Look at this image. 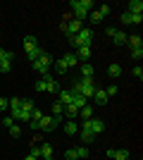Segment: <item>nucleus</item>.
Listing matches in <instances>:
<instances>
[{
	"label": "nucleus",
	"instance_id": "nucleus-30",
	"mask_svg": "<svg viewBox=\"0 0 143 160\" xmlns=\"http://www.w3.org/2000/svg\"><path fill=\"white\" fill-rule=\"evenodd\" d=\"M76 151V158L81 160V158H88V148H83V146H79V148H74Z\"/></svg>",
	"mask_w": 143,
	"mask_h": 160
},
{
	"label": "nucleus",
	"instance_id": "nucleus-26",
	"mask_svg": "<svg viewBox=\"0 0 143 160\" xmlns=\"http://www.w3.org/2000/svg\"><path fill=\"white\" fill-rule=\"evenodd\" d=\"M7 132H10V136H12V139H19V136H21V129L17 127V124H12V127H7Z\"/></svg>",
	"mask_w": 143,
	"mask_h": 160
},
{
	"label": "nucleus",
	"instance_id": "nucleus-28",
	"mask_svg": "<svg viewBox=\"0 0 143 160\" xmlns=\"http://www.w3.org/2000/svg\"><path fill=\"white\" fill-rule=\"evenodd\" d=\"M36 91H38V93H45V91H48V81H45V77H43V79L36 84Z\"/></svg>",
	"mask_w": 143,
	"mask_h": 160
},
{
	"label": "nucleus",
	"instance_id": "nucleus-37",
	"mask_svg": "<svg viewBox=\"0 0 143 160\" xmlns=\"http://www.w3.org/2000/svg\"><path fill=\"white\" fill-rule=\"evenodd\" d=\"M122 24H131V14L126 12V10L122 12Z\"/></svg>",
	"mask_w": 143,
	"mask_h": 160
},
{
	"label": "nucleus",
	"instance_id": "nucleus-14",
	"mask_svg": "<svg viewBox=\"0 0 143 160\" xmlns=\"http://www.w3.org/2000/svg\"><path fill=\"white\" fill-rule=\"evenodd\" d=\"M74 55H76V60H79V62H86L91 58V48H79Z\"/></svg>",
	"mask_w": 143,
	"mask_h": 160
},
{
	"label": "nucleus",
	"instance_id": "nucleus-10",
	"mask_svg": "<svg viewBox=\"0 0 143 160\" xmlns=\"http://www.w3.org/2000/svg\"><path fill=\"white\" fill-rule=\"evenodd\" d=\"M60 60H62V65L67 67V69H69V67H74V65H79V60H76V55H74V53H64Z\"/></svg>",
	"mask_w": 143,
	"mask_h": 160
},
{
	"label": "nucleus",
	"instance_id": "nucleus-35",
	"mask_svg": "<svg viewBox=\"0 0 143 160\" xmlns=\"http://www.w3.org/2000/svg\"><path fill=\"white\" fill-rule=\"evenodd\" d=\"M134 77H136L138 81L143 79V67H141V65H136V67H134Z\"/></svg>",
	"mask_w": 143,
	"mask_h": 160
},
{
	"label": "nucleus",
	"instance_id": "nucleus-2",
	"mask_svg": "<svg viewBox=\"0 0 143 160\" xmlns=\"http://www.w3.org/2000/svg\"><path fill=\"white\" fill-rule=\"evenodd\" d=\"M93 38H95L93 29L83 27L81 31H79V33H76V36H74V38H72V46H79V48H91V43H93Z\"/></svg>",
	"mask_w": 143,
	"mask_h": 160
},
{
	"label": "nucleus",
	"instance_id": "nucleus-39",
	"mask_svg": "<svg viewBox=\"0 0 143 160\" xmlns=\"http://www.w3.org/2000/svg\"><path fill=\"white\" fill-rule=\"evenodd\" d=\"M105 93H107V98H110V96H115L117 93V86H107V88H105Z\"/></svg>",
	"mask_w": 143,
	"mask_h": 160
},
{
	"label": "nucleus",
	"instance_id": "nucleus-38",
	"mask_svg": "<svg viewBox=\"0 0 143 160\" xmlns=\"http://www.w3.org/2000/svg\"><path fill=\"white\" fill-rule=\"evenodd\" d=\"M7 108H10V100H7V98H0V112L7 110Z\"/></svg>",
	"mask_w": 143,
	"mask_h": 160
},
{
	"label": "nucleus",
	"instance_id": "nucleus-40",
	"mask_svg": "<svg viewBox=\"0 0 143 160\" xmlns=\"http://www.w3.org/2000/svg\"><path fill=\"white\" fill-rule=\"evenodd\" d=\"M0 124H5V127H12V124H14V120H12V117H5V122L0 120Z\"/></svg>",
	"mask_w": 143,
	"mask_h": 160
},
{
	"label": "nucleus",
	"instance_id": "nucleus-21",
	"mask_svg": "<svg viewBox=\"0 0 143 160\" xmlns=\"http://www.w3.org/2000/svg\"><path fill=\"white\" fill-rule=\"evenodd\" d=\"M21 110V98H10V112H19Z\"/></svg>",
	"mask_w": 143,
	"mask_h": 160
},
{
	"label": "nucleus",
	"instance_id": "nucleus-42",
	"mask_svg": "<svg viewBox=\"0 0 143 160\" xmlns=\"http://www.w3.org/2000/svg\"><path fill=\"white\" fill-rule=\"evenodd\" d=\"M24 160H38V158H36V155H31V153H29V155H26V158H24Z\"/></svg>",
	"mask_w": 143,
	"mask_h": 160
},
{
	"label": "nucleus",
	"instance_id": "nucleus-22",
	"mask_svg": "<svg viewBox=\"0 0 143 160\" xmlns=\"http://www.w3.org/2000/svg\"><path fill=\"white\" fill-rule=\"evenodd\" d=\"M64 115H67L69 120H76V117H79V110H76L74 105H64Z\"/></svg>",
	"mask_w": 143,
	"mask_h": 160
},
{
	"label": "nucleus",
	"instance_id": "nucleus-13",
	"mask_svg": "<svg viewBox=\"0 0 143 160\" xmlns=\"http://www.w3.org/2000/svg\"><path fill=\"white\" fill-rule=\"evenodd\" d=\"M76 132H79V124H76L74 120H69V122H64V134H67V136H74Z\"/></svg>",
	"mask_w": 143,
	"mask_h": 160
},
{
	"label": "nucleus",
	"instance_id": "nucleus-36",
	"mask_svg": "<svg viewBox=\"0 0 143 160\" xmlns=\"http://www.w3.org/2000/svg\"><path fill=\"white\" fill-rule=\"evenodd\" d=\"M110 10H112L110 5H100V10H98V12H100L102 17H107V14H110Z\"/></svg>",
	"mask_w": 143,
	"mask_h": 160
},
{
	"label": "nucleus",
	"instance_id": "nucleus-41",
	"mask_svg": "<svg viewBox=\"0 0 143 160\" xmlns=\"http://www.w3.org/2000/svg\"><path fill=\"white\" fill-rule=\"evenodd\" d=\"M115 31H117V29H115V27H107V29H105V33H107L110 38H112V36H115Z\"/></svg>",
	"mask_w": 143,
	"mask_h": 160
},
{
	"label": "nucleus",
	"instance_id": "nucleus-17",
	"mask_svg": "<svg viewBox=\"0 0 143 160\" xmlns=\"http://www.w3.org/2000/svg\"><path fill=\"white\" fill-rule=\"evenodd\" d=\"M41 55H43V48L38 46V48H34V50H31V53H26V60L31 62V65H34V62L38 60V58H41Z\"/></svg>",
	"mask_w": 143,
	"mask_h": 160
},
{
	"label": "nucleus",
	"instance_id": "nucleus-4",
	"mask_svg": "<svg viewBox=\"0 0 143 160\" xmlns=\"http://www.w3.org/2000/svg\"><path fill=\"white\" fill-rule=\"evenodd\" d=\"M62 122V117H41L38 120V129H43V132H53V129H57V124Z\"/></svg>",
	"mask_w": 143,
	"mask_h": 160
},
{
	"label": "nucleus",
	"instance_id": "nucleus-16",
	"mask_svg": "<svg viewBox=\"0 0 143 160\" xmlns=\"http://www.w3.org/2000/svg\"><path fill=\"white\" fill-rule=\"evenodd\" d=\"M126 43H131V48H141L143 46V38L138 36V33H131V36H126Z\"/></svg>",
	"mask_w": 143,
	"mask_h": 160
},
{
	"label": "nucleus",
	"instance_id": "nucleus-25",
	"mask_svg": "<svg viewBox=\"0 0 143 160\" xmlns=\"http://www.w3.org/2000/svg\"><path fill=\"white\" fill-rule=\"evenodd\" d=\"M10 69H12V62L10 60H0V74H7Z\"/></svg>",
	"mask_w": 143,
	"mask_h": 160
},
{
	"label": "nucleus",
	"instance_id": "nucleus-6",
	"mask_svg": "<svg viewBox=\"0 0 143 160\" xmlns=\"http://www.w3.org/2000/svg\"><path fill=\"white\" fill-rule=\"evenodd\" d=\"M107 93H105V88H95V93H93V103L95 105H107Z\"/></svg>",
	"mask_w": 143,
	"mask_h": 160
},
{
	"label": "nucleus",
	"instance_id": "nucleus-32",
	"mask_svg": "<svg viewBox=\"0 0 143 160\" xmlns=\"http://www.w3.org/2000/svg\"><path fill=\"white\" fill-rule=\"evenodd\" d=\"M53 65H55V72H57V74H64V72H67V67L62 65V60H57V62H53Z\"/></svg>",
	"mask_w": 143,
	"mask_h": 160
},
{
	"label": "nucleus",
	"instance_id": "nucleus-43",
	"mask_svg": "<svg viewBox=\"0 0 143 160\" xmlns=\"http://www.w3.org/2000/svg\"><path fill=\"white\" fill-rule=\"evenodd\" d=\"M2 55H5V48H0V60H2Z\"/></svg>",
	"mask_w": 143,
	"mask_h": 160
},
{
	"label": "nucleus",
	"instance_id": "nucleus-34",
	"mask_svg": "<svg viewBox=\"0 0 143 160\" xmlns=\"http://www.w3.org/2000/svg\"><path fill=\"white\" fill-rule=\"evenodd\" d=\"M64 158H67V160H79V158H76V151H74V148L64 151Z\"/></svg>",
	"mask_w": 143,
	"mask_h": 160
},
{
	"label": "nucleus",
	"instance_id": "nucleus-19",
	"mask_svg": "<svg viewBox=\"0 0 143 160\" xmlns=\"http://www.w3.org/2000/svg\"><path fill=\"white\" fill-rule=\"evenodd\" d=\"M112 41H115V46H124V43H126V33L124 31H115Z\"/></svg>",
	"mask_w": 143,
	"mask_h": 160
},
{
	"label": "nucleus",
	"instance_id": "nucleus-29",
	"mask_svg": "<svg viewBox=\"0 0 143 160\" xmlns=\"http://www.w3.org/2000/svg\"><path fill=\"white\" fill-rule=\"evenodd\" d=\"M88 17H91V22H93V24H100V22H102V19H105V17H102V14H100V12H98V10H95V12H91V14H88Z\"/></svg>",
	"mask_w": 143,
	"mask_h": 160
},
{
	"label": "nucleus",
	"instance_id": "nucleus-31",
	"mask_svg": "<svg viewBox=\"0 0 143 160\" xmlns=\"http://www.w3.org/2000/svg\"><path fill=\"white\" fill-rule=\"evenodd\" d=\"M131 58H134V60H141L143 58V48H131Z\"/></svg>",
	"mask_w": 143,
	"mask_h": 160
},
{
	"label": "nucleus",
	"instance_id": "nucleus-8",
	"mask_svg": "<svg viewBox=\"0 0 143 160\" xmlns=\"http://www.w3.org/2000/svg\"><path fill=\"white\" fill-rule=\"evenodd\" d=\"M57 96H60L57 103H62V105H69V103H72V91H69V88H60Z\"/></svg>",
	"mask_w": 143,
	"mask_h": 160
},
{
	"label": "nucleus",
	"instance_id": "nucleus-7",
	"mask_svg": "<svg viewBox=\"0 0 143 160\" xmlns=\"http://www.w3.org/2000/svg\"><path fill=\"white\" fill-rule=\"evenodd\" d=\"M81 139H83V141H88V143L95 139V134L91 132V127H88V120H83V122H81Z\"/></svg>",
	"mask_w": 143,
	"mask_h": 160
},
{
	"label": "nucleus",
	"instance_id": "nucleus-9",
	"mask_svg": "<svg viewBox=\"0 0 143 160\" xmlns=\"http://www.w3.org/2000/svg\"><path fill=\"white\" fill-rule=\"evenodd\" d=\"M126 12L129 14H141L143 12V2L141 0H131L129 5H126Z\"/></svg>",
	"mask_w": 143,
	"mask_h": 160
},
{
	"label": "nucleus",
	"instance_id": "nucleus-3",
	"mask_svg": "<svg viewBox=\"0 0 143 160\" xmlns=\"http://www.w3.org/2000/svg\"><path fill=\"white\" fill-rule=\"evenodd\" d=\"M50 65H53V58H50V55L43 50V55L34 62V69H36V72H41L43 77H48V72H50Z\"/></svg>",
	"mask_w": 143,
	"mask_h": 160
},
{
	"label": "nucleus",
	"instance_id": "nucleus-15",
	"mask_svg": "<svg viewBox=\"0 0 143 160\" xmlns=\"http://www.w3.org/2000/svg\"><path fill=\"white\" fill-rule=\"evenodd\" d=\"M107 74L112 77V79H117V77H122V65H117V62H112V65L107 67Z\"/></svg>",
	"mask_w": 143,
	"mask_h": 160
},
{
	"label": "nucleus",
	"instance_id": "nucleus-27",
	"mask_svg": "<svg viewBox=\"0 0 143 160\" xmlns=\"http://www.w3.org/2000/svg\"><path fill=\"white\" fill-rule=\"evenodd\" d=\"M62 112H64V105H62V103H53V115L55 117H62Z\"/></svg>",
	"mask_w": 143,
	"mask_h": 160
},
{
	"label": "nucleus",
	"instance_id": "nucleus-18",
	"mask_svg": "<svg viewBox=\"0 0 143 160\" xmlns=\"http://www.w3.org/2000/svg\"><path fill=\"white\" fill-rule=\"evenodd\" d=\"M45 81H48V91H50V93H57V91H60V84H57V79H53V77H45Z\"/></svg>",
	"mask_w": 143,
	"mask_h": 160
},
{
	"label": "nucleus",
	"instance_id": "nucleus-24",
	"mask_svg": "<svg viewBox=\"0 0 143 160\" xmlns=\"http://www.w3.org/2000/svg\"><path fill=\"white\" fill-rule=\"evenodd\" d=\"M81 79H93V67L91 65H81Z\"/></svg>",
	"mask_w": 143,
	"mask_h": 160
},
{
	"label": "nucleus",
	"instance_id": "nucleus-20",
	"mask_svg": "<svg viewBox=\"0 0 143 160\" xmlns=\"http://www.w3.org/2000/svg\"><path fill=\"white\" fill-rule=\"evenodd\" d=\"M115 160H129V151L126 148H115V155H112Z\"/></svg>",
	"mask_w": 143,
	"mask_h": 160
},
{
	"label": "nucleus",
	"instance_id": "nucleus-11",
	"mask_svg": "<svg viewBox=\"0 0 143 160\" xmlns=\"http://www.w3.org/2000/svg\"><path fill=\"white\" fill-rule=\"evenodd\" d=\"M69 105H74L76 110H81L83 105H88V100L83 98V96H79V93H72V103H69Z\"/></svg>",
	"mask_w": 143,
	"mask_h": 160
},
{
	"label": "nucleus",
	"instance_id": "nucleus-12",
	"mask_svg": "<svg viewBox=\"0 0 143 160\" xmlns=\"http://www.w3.org/2000/svg\"><path fill=\"white\" fill-rule=\"evenodd\" d=\"M34 48H38V41H36V36H24V50H26V53H31Z\"/></svg>",
	"mask_w": 143,
	"mask_h": 160
},
{
	"label": "nucleus",
	"instance_id": "nucleus-1",
	"mask_svg": "<svg viewBox=\"0 0 143 160\" xmlns=\"http://www.w3.org/2000/svg\"><path fill=\"white\" fill-rule=\"evenodd\" d=\"M69 5L74 7V19H76V22H83L86 17H88L91 7H93L95 2H93V0H72Z\"/></svg>",
	"mask_w": 143,
	"mask_h": 160
},
{
	"label": "nucleus",
	"instance_id": "nucleus-44",
	"mask_svg": "<svg viewBox=\"0 0 143 160\" xmlns=\"http://www.w3.org/2000/svg\"><path fill=\"white\" fill-rule=\"evenodd\" d=\"M0 129H2V124H0Z\"/></svg>",
	"mask_w": 143,
	"mask_h": 160
},
{
	"label": "nucleus",
	"instance_id": "nucleus-33",
	"mask_svg": "<svg viewBox=\"0 0 143 160\" xmlns=\"http://www.w3.org/2000/svg\"><path fill=\"white\" fill-rule=\"evenodd\" d=\"M41 117H43V112L38 110V108H34V110H31V122H38Z\"/></svg>",
	"mask_w": 143,
	"mask_h": 160
},
{
	"label": "nucleus",
	"instance_id": "nucleus-5",
	"mask_svg": "<svg viewBox=\"0 0 143 160\" xmlns=\"http://www.w3.org/2000/svg\"><path fill=\"white\" fill-rule=\"evenodd\" d=\"M88 127H91V132L98 136V134L105 132V122H102V120H95V117H91V120H88Z\"/></svg>",
	"mask_w": 143,
	"mask_h": 160
},
{
	"label": "nucleus",
	"instance_id": "nucleus-23",
	"mask_svg": "<svg viewBox=\"0 0 143 160\" xmlns=\"http://www.w3.org/2000/svg\"><path fill=\"white\" fill-rule=\"evenodd\" d=\"M79 115H81V120H91V117H93V108H91V105H83L81 110H79Z\"/></svg>",
	"mask_w": 143,
	"mask_h": 160
}]
</instances>
